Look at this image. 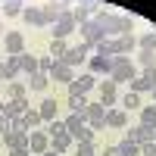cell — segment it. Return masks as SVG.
I'll return each mask as SVG.
<instances>
[{
  "mask_svg": "<svg viewBox=\"0 0 156 156\" xmlns=\"http://www.w3.org/2000/svg\"><path fill=\"white\" fill-rule=\"evenodd\" d=\"M134 66H140V69H147V66H156V53H153V50H140Z\"/></svg>",
  "mask_w": 156,
  "mask_h": 156,
  "instance_id": "d6a6232c",
  "label": "cell"
},
{
  "mask_svg": "<svg viewBox=\"0 0 156 156\" xmlns=\"http://www.w3.org/2000/svg\"><path fill=\"white\" fill-rule=\"evenodd\" d=\"M112 47H115V56H131V50L137 47V37H134V34L112 37Z\"/></svg>",
  "mask_w": 156,
  "mask_h": 156,
  "instance_id": "5bb4252c",
  "label": "cell"
},
{
  "mask_svg": "<svg viewBox=\"0 0 156 156\" xmlns=\"http://www.w3.org/2000/svg\"><path fill=\"white\" fill-rule=\"evenodd\" d=\"M140 72H137V66H134V59L131 56H112V72H109V78H112V81L115 84H119V81H131V78H137Z\"/></svg>",
  "mask_w": 156,
  "mask_h": 156,
  "instance_id": "7a4b0ae2",
  "label": "cell"
},
{
  "mask_svg": "<svg viewBox=\"0 0 156 156\" xmlns=\"http://www.w3.org/2000/svg\"><path fill=\"white\" fill-rule=\"evenodd\" d=\"M53 56H41V59H37V72H44V75H50V72H53Z\"/></svg>",
  "mask_w": 156,
  "mask_h": 156,
  "instance_id": "74e56055",
  "label": "cell"
},
{
  "mask_svg": "<svg viewBox=\"0 0 156 156\" xmlns=\"http://www.w3.org/2000/svg\"><path fill=\"white\" fill-rule=\"evenodd\" d=\"M47 84H50V75H44V72L28 75V90H47Z\"/></svg>",
  "mask_w": 156,
  "mask_h": 156,
  "instance_id": "603a6c76",
  "label": "cell"
},
{
  "mask_svg": "<svg viewBox=\"0 0 156 156\" xmlns=\"http://www.w3.org/2000/svg\"><path fill=\"white\" fill-rule=\"evenodd\" d=\"M72 144H75V140H72L69 131H62V134H53V137H50V150H56L59 156L66 153V150H72Z\"/></svg>",
  "mask_w": 156,
  "mask_h": 156,
  "instance_id": "ffe728a7",
  "label": "cell"
},
{
  "mask_svg": "<svg viewBox=\"0 0 156 156\" xmlns=\"http://www.w3.org/2000/svg\"><path fill=\"white\" fill-rule=\"evenodd\" d=\"M9 100H25V97H28V84H25V81H9Z\"/></svg>",
  "mask_w": 156,
  "mask_h": 156,
  "instance_id": "cb8c5ba5",
  "label": "cell"
},
{
  "mask_svg": "<svg viewBox=\"0 0 156 156\" xmlns=\"http://www.w3.org/2000/svg\"><path fill=\"white\" fill-rule=\"evenodd\" d=\"M0 134H6V115H0Z\"/></svg>",
  "mask_w": 156,
  "mask_h": 156,
  "instance_id": "ee69618b",
  "label": "cell"
},
{
  "mask_svg": "<svg viewBox=\"0 0 156 156\" xmlns=\"http://www.w3.org/2000/svg\"><path fill=\"white\" fill-rule=\"evenodd\" d=\"M140 75H144V78H147V81H150V84H156V66H147V69H144V72H140Z\"/></svg>",
  "mask_w": 156,
  "mask_h": 156,
  "instance_id": "ab89813d",
  "label": "cell"
},
{
  "mask_svg": "<svg viewBox=\"0 0 156 156\" xmlns=\"http://www.w3.org/2000/svg\"><path fill=\"white\" fill-rule=\"evenodd\" d=\"M22 125H25V128H37V125H44V119H41V112H37V109L28 106V112L22 115Z\"/></svg>",
  "mask_w": 156,
  "mask_h": 156,
  "instance_id": "83f0119b",
  "label": "cell"
},
{
  "mask_svg": "<svg viewBox=\"0 0 156 156\" xmlns=\"http://www.w3.org/2000/svg\"><path fill=\"white\" fill-rule=\"evenodd\" d=\"M94 87H97V78L90 75V72H87V75H78V78L69 81V97H72V94H84V97H87Z\"/></svg>",
  "mask_w": 156,
  "mask_h": 156,
  "instance_id": "52a82bcc",
  "label": "cell"
},
{
  "mask_svg": "<svg viewBox=\"0 0 156 156\" xmlns=\"http://www.w3.org/2000/svg\"><path fill=\"white\" fill-rule=\"evenodd\" d=\"M122 109H140V94H134V90H125V97H122Z\"/></svg>",
  "mask_w": 156,
  "mask_h": 156,
  "instance_id": "f1b7e54d",
  "label": "cell"
},
{
  "mask_svg": "<svg viewBox=\"0 0 156 156\" xmlns=\"http://www.w3.org/2000/svg\"><path fill=\"white\" fill-rule=\"evenodd\" d=\"M100 12V3L97 0H78V6L72 9V16H75V22L81 25V22H87V19H94Z\"/></svg>",
  "mask_w": 156,
  "mask_h": 156,
  "instance_id": "8992f818",
  "label": "cell"
},
{
  "mask_svg": "<svg viewBox=\"0 0 156 156\" xmlns=\"http://www.w3.org/2000/svg\"><path fill=\"white\" fill-rule=\"evenodd\" d=\"M140 125L156 131V106H140Z\"/></svg>",
  "mask_w": 156,
  "mask_h": 156,
  "instance_id": "d4e9b609",
  "label": "cell"
},
{
  "mask_svg": "<svg viewBox=\"0 0 156 156\" xmlns=\"http://www.w3.org/2000/svg\"><path fill=\"white\" fill-rule=\"evenodd\" d=\"M28 150H31L34 156L47 153V150H50V134H47V131H28Z\"/></svg>",
  "mask_w": 156,
  "mask_h": 156,
  "instance_id": "30bf717a",
  "label": "cell"
},
{
  "mask_svg": "<svg viewBox=\"0 0 156 156\" xmlns=\"http://www.w3.org/2000/svg\"><path fill=\"white\" fill-rule=\"evenodd\" d=\"M3 50H6L9 56L25 53V37H22L19 31H6V37H3Z\"/></svg>",
  "mask_w": 156,
  "mask_h": 156,
  "instance_id": "8fae6325",
  "label": "cell"
},
{
  "mask_svg": "<svg viewBox=\"0 0 156 156\" xmlns=\"http://www.w3.org/2000/svg\"><path fill=\"white\" fill-rule=\"evenodd\" d=\"M100 156H122V153H119V144H115V147H106Z\"/></svg>",
  "mask_w": 156,
  "mask_h": 156,
  "instance_id": "60d3db41",
  "label": "cell"
},
{
  "mask_svg": "<svg viewBox=\"0 0 156 156\" xmlns=\"http://www.w3.org/2000/svg\"><path fill=\"white\" fill-rule=\"evenodd\" d=\"M44 131L50 134V137H53V134H62V131H66V119H53V122H47V128H44Z\"/></svg>",
  "mask_w": 156,
  "mask_h": 156,
  "instance_id": "8d00e7d4",
  "label": "cell"
},
{
  "mask_svg": "<svg viewBox=\"0 0 156 156\" xmlns=\"http://www.w3.org/2000/svg\"><path fill=\"white\" fill-rule=\"evenodd\" d=\"M150 81H147V78L144 75H137V78H131V81H128V90H134V94H150Z\"/></svg>",
  "mask_w": 156,
  "mask_h": 156,
  "instance_id": "484cf974",
  "label": "cell"
},
{
  "mask_svg": "<svg viewBox=\"0 0 156 156\" xmlns=\"http://www.w3.org/2000/svg\"><path fill=\"white\" fill-rule=\"evenodd\" d=\"M41 156H59V153H56V150H47V153H41Z\"/></svg>",
  "mask_w": 156,
  "mask_h": 156,
  "instance_id": "bcb514c9",
  "label": "cell"
},
{
  "mask_svg": "<svg viewBox=\"0 0 156 156\" xmlns=\"http://www.w3.org/2000/svg\"><path fill=\"white\" fill-rule=\"evenodd\" d=\"M3 147H6V150L28 147V131H6V134H3Z\"/></svg>",
  "mask_w": 156,
  "mask_h": 156,
  "instance_id": "ac0fdd59",
  "label": "cell"
},
{
  "mask_svg": "<svg viewBox=\"0 0 156 156\" xmlns=\"http://www.w3.org/2000/svg\"><path fill=\"white\" fill-rule=\"evenodd\" d=\"M90 50H94V47H87V44L81 41V44L69 47V50H66V56H62L59 62H66V66H72V69H75L78 62H84V59H87V53H90Z\"/></svg>",
  "mask_w": 156,
  "mask_h": 156,
  "instance_id": "ba28073f",
  "label": "cell"
},
{
  "mask_svg": "<svg viewBox=\"0 0 156 156\" xmlns=\"http://www.w3.org/2000/svg\"><path fill=\"white\" fill-rule=\"evenodd\" d=\"M0 37H6V28H3V19H0Z\"/></svg>",
  "mask_w": 156,
  "mask_h": 156,
  "instance_id": "f6af8a7d",
  "label": "cell"
},
{
  "mask_svg": "<svg viewBox=\"0 0 156 156\" xmlns=\"http://www.w3.org/2000/svg\"><path fill=\"white\" fill-rule=\"evenodd\" d=\"M75 156H97L94 140H78V144H75Z\"/></svg>",
  "mask_w": 156,
  "mask_h": 156,
  "instance_id": "f546056e",
  "label": "cell"
},
{
  "mask_svg": "<svg viewBox=\"0 0 156 156\" xmlns=\"http://www.w3.org/2000/svg\"><path fill=\"white\" fill-rule=\"evenodd\" d=\"M66 50H69L66 41H56V37L50 41V56H53V59H62V56H66Z\"/></svg>",
  "mask_w": 156,
  "mask_h": 156,
  "instance_id": "836d02e7",
  "label": "cell"
},
{
  "mask_svg": "<svg viewBox=\"0 0 156 156\" xmlns=\"http://www.w3.org/2000/svg\"><path fill=\"white\" fill-rule=\"evenodd\" d=\"M119 153L122 156H140V144H131V140H122V144H119Z\"/></svg>",
  "mask_w": 156,
  "mask_h": 156,
  "instance_id": "d590c367",
  "label": "cell"
},
{
  "mask_svg": "<svg viewBox=\"0 0 156 156\" xmlns=\"http://www.w3.org/2000/svg\"><path fill=\"white\" fill-rule=\"evenodd\" d=\"M94 19L100 22V28L106 31V37L131 34V28H134V19H131V16H119V12H103V9H100Z\"/></svg>",
  "mask_w": 156,
  "mask_h": 156,
  "instance_id": "6da1fadb",
  "label": "cell"
},
{
  "mask_svg": "<svg viewBox=\"0 0 156 156\" xmlns=\"http://www.w3.org/2000/svg\"><path fill=\"white\" fill-rule=\"evenodd\" d=\"M22 6H25V0H3V16L6 19L22 16Z\"/></svg>",
  "mask_w": 156,
  "mask_h": 156,
  "instance_id": "4316f807",
  "label": "cell"
},
{
  "mask_svg": "<svg viewBox=\"0 0 156 156\" xmlns=\"http://www.w3.org/2000/svg\"><path fill=\"white\" fill-rule=\"evenodd\" d=\"M153 144H156V131H153Z\"/></svg>",
  "mask_w": 156,
  "mask_h": 156,
  "instance_id": "c3c4849f",
  "label": "cell"
},
{
  "mask_svg": "<svg viewBox=\"0 0 156 156\" xmlns=\"http://www.w3.org/2000/svg\"><path fill=\"white\" fill-rule=\"evenodd\" d=\"M112 72V56H90V75H109Z\"/></svg>",
  "mask_w": 156,
  "mask_h": 156,
  "instance_id": "d6986e66",
  "label": "cell"
},
{
  "mask_svg": "<svg viewBox=\"0 0 156 156\" xmlns=\"http://www.w3.org/2000/svg\"><path fill=\"white\" fill-rule=\"evenodd\" d=\"M0 115H3V100H0Z\"/></svg>",
  "mask_w": 156,
  "mask_h": 156,
  "instance_id": "7dc6e473",
  "label": "cell"
},
{
  "mask_svg": "<svg viewBox=\"0 0 156 156\" xmlns=\"http://www.w3.org/2000/svg\"><path fill=\"white\" fill-rule=\"evenodd\" d=\"M9 156H31L28 147H19V150H9Z\"/></svg>",
  "mask_w": 156,
  "mask_h": 156,
  "instance_id": "b9f144b4",
  "label": "cell"
},
{
  "mask_svg": "<svg viewBox=\"0 0 156 156\" xmlns=\"http://www.w3.org/2000/svg\"><path fill=\"white\" fill-rule=\"evenodd\" d=\"M50 28H53L50 34H53L56 41H66L69 34H75V31H78V22H75V16H72V9H66V12L56 19V25H50Z\"/></svg>",
  "mask_w": 156,
  "mask_h": 156,
  "instance_id": "277c9868",
  "label": "cell"
},
{
  "mask_svg": "<svg viewBox=\"0 0 156 156\" xmlns=\"http://www.w3.org/2000/svg\"><path fill=\"white\" fill-rule=\"evenodd\" d=\"M0 78H3V81H9V72H6V62H0Z\"/></svg>",
  "mask_w": 156,
  "mask_h": 156,
  "instance_id": "7bdbcfd3",
  "label": "cell"
},
{
  "mask_svg": "<svg viewBox=\"0 0 156 156\" xmlns=\"http://www.w3.org/2000/svg\"><path fill=\"white\" fill-rule=\"evenodd\" d=\"M56 109H59V106H56V100H53V97H47V100L41 103V106H37V112H41V119H44V125L56 119Z\"/></svg>",
  "mask_w": 156,
  "mask_h": 156,
  "instance_id": "44dd1931",
  "label": "cell"
},
{
  "mask_svg": "<svg viewBox=\"0 0 156 156\" xmlns=\"http://www.w3.org/2000/svg\"><path fill=\"white\" fill-rule=\"evenodd\" d=\"M25 112H28V97H25V100H6L3 103V115H6V119H22Z\"/></svg>",
  "mask_w": 156,
  "mask_h": 156,
  "instance_id": "9a60e30c",
  "label": "cell"
},
{
  "mask_svg": "<svg viewBox=\"0 0 156 156\" xmlns=\"http://www.w3.org/2000/svg\"><path fill=\"white\" fill-rule=\"evenodd\" d=\"M106 128H128V112L122 106H109L106 109Z\"/></svg>",
  "mask_w": 156,
  "mask_h": 156,
  "instance_id": "2e32d148",
  "label": "cell"
},
{
  "mask_svg": "<svg viewBox=\"0 0 156 156\" xmlns=\"http://www.w3.org/2000/svg\"><path fill=\"white\" fill-rule=\"evenodd\" d=\"M19 69H22L25 75H34V72H37V56H31V53H19Z\"/></svg>",
  "mask_w": 156,
  "mask_h": 156,
  "instance_id": "7402d4cb",
  "label": "cell"
},
{
  "mask_svg": "<svg viewBox=\"0 0 156 156\" xmlns=\"http://www.w3.org/2000/svg\"><path fill=\"white\" fill-rule=\"evenodd\" d=\"M94 53L97 56H115V47H112V37H106V41H100L94 47Z\"/></svg>",
  "mask_w": 156,
  "mask_h": 156,
  "instance_id": "e575fe53",
  "label": "cell"
},
{
  "mask_svg": "<svg viewBox=\"0 0 156 156\" xmlns=\"http://www.w3.org/2000/svg\"><path fill=\"white\" fill-rule=\"evenodd\" d=\"M97 94H100V103L103 106H115V81L109 78V81H97Z\"/></svg>",
  "mask_w": 156,
  "mask_h": 156,
  "instance_id": "4fadbf2b",
  "label": "cell"
},
{
  "mask_svg": "<svg viewBox=\"0 0 156 156\" xmlns=\"http://www.w3.org/2000/svg\"><path fill=\"white\" fill-rule=\"evenodd\" d=\"M0 56H3V53H0Z\"/></svg>",
  "mask_w": 156,
  "mask_h": 156,
  "instance_id": "681fc988",
  "label": "cell"
},
{
  "mask_svg": "<svg viewBox=\"0 0 156 156\" xmlns=\"http://www.w3.org/2000/svg\"><path fill=\"white\" fill-rule=\"evenodd\" d=\"M78 31H81V41H84L87 47H97L100 41H106V31L100 28V22H97V19L81 22V25H78Z\"/></svg>",
  "mask_w": 156,
  "mask_h": 156,
  "instance_id": "3957f363",
  "label": "cell"
},
{
  "mask_svg": "<svg viewBox=\"0 0 156 156\" xmlns=\"http://www.w3.org/2000/svg\"><path fill=\"white\" fill-rule=\"evenodd\" d=\"M69 109H72V112H84V109H87V97H84V94H72V97H69Z\"/></svg>",
  "mask_w": 156,
  "mask_h": 156,
  "instance_id": "4dcf8cb0",
  "label": "cell"
},
{
  "mask_svg": "<svg viewBox=\"0 0 156 156\" xmlns=\"http://www.w3.org/2000/svg\"><path fill=\"white\" fill-rule=\"evenodd\" d=\"M84 122L90 125V131H103V128H106V106H103V103H87Z\"/></svg>",
  "mask_w": 156,
  "mask_h": 156,
  "instance_id": "5b68a950",
  "label": "cell"
},
{
  "mask_svg": "<svg viewBox=\"0 0 156 156\" xmlns=\"http://www.w3.org/2000/svg\"><path fill=\"white\" fill-rule=\"evenodd\" d=\"M72 78H75V69L56 59V62H53V72H50V81H62V84H69Z\"/></svg>",
  "mask_w": 156,
  "mask_h": 156,
  "instance_id": "e0dca14e",
  "label": "cell"
},
{
  "mask_svg": "<svg viewBox=\"0 0 156 156\" xmlns=\"http://www.w3.org/2000/svg\"><path fill=\"white\" fill-rule=\"evenodd\" d=\"M6 131H28L22 125V119H6Z\"/></svg>",
  "mask_w": 156,
  "mask_h": 156,
  "instance_id": "f35d334b",
  "label": "cell"
},
{
  "mask_svg": "<svg viewBox=\"0 0 156 156\" xmlns=\"http://www.w3.org/2000/svg\"><path fill=\"white\" fill-rule=\"evenodd\" d=\"M22 19H25V25H34V28H50L47 16H44V6H25L22 9Z\"/></svg>",
  "mask_w": 156,
  "mask_h": 156,
  "instance_id": "9c48e42d",
  "label": "cell"
},
{
  "mask_svg": "<svg viewBox=\"0 0 156 156\" xmlns=\"http://www.w3.org/2000/svg\"><path fill=\"white\" fill-rule=\"evenodd\" d=\"M125 137L131 140V144H147V140H153V128H144V125H128V131H125Z\"/></svg>",
  "mask_w": 156,
  "mask_h": 156,
  "instance_id": "7c38bea8",
  "label": "cell"
},
{
  "mask_svg": "<svg viewBox=\"0 0 156 156\" xmlns=\"http://www.w3.org/2000/svg\"><path fill=\"white\" fill-rule=\"evenodd\" d=\"M137 47H140V50H153V53H156V31L140 34V37H137Z\"/></svg>",
  "mask_w": 156,
  "mask_h": 156,
  "instance_id": "1f68e13d",
  "label": "cell"
}]
</instances>
